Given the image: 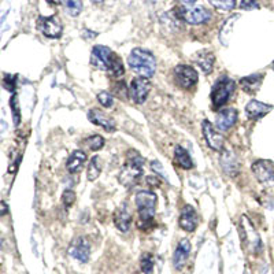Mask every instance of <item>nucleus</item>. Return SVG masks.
<instances>
[{"instance_id":"nucleus-19","label":"nucleus","mask_w":274,"mask_h":274,"mask_svg":"<svg viewBox=\"0 0 274 274\" xmlns=\"http://www.w3.org/2000/svg\"><path fill=\"white\" fill-rule=\"evenodd\" d=\"M271 110V106L265 105L259 101H251L245 106V113L251 119H258V118L263 117Z\"/></svg>"},{"instance_id":"nucleus-20","label":"nucleus","mask_w":274,"mask_h":274,"mask_svg":"<svg viewBox=\"0 0 274 274\" xmlns=\"http://www.w3.org/2000/svg\"><path fill=\"white\" fill-rule=\"evenodd\" d=\"M87 162V154L84 153V151H73L71 155L67 159V163H66V167L69 170L70 173H77L81 170V167L84 166V163Z\"/></svg>"},{"instance_id":"nucleus-13","label":"nucleus","mask_w":274,"mask_h":274,"mask_svg":"<svg viewBox=\"0 0 274 274\" xmlns=\"http://www.w3.org/2000/svg\"><path fill=\"white\" fill-rule=\"evenodd\" d=\"M88 119L92 122V123H95L97 127L103 128L106 132H114L115 131V121H114L113 118L109 117V115H106L103 111L97 109H92L89 110V113H88Z\"/></svg>"},{"instance_id":"nucleus-32","label":"nucleus","mask_w":274,"mask_h":274,"mask_svg":"<svg viewBox=\"0 0 274 274\" xmlns=\"http://www.w3.org/2000/svg\"><path fill=\"white\" fill-rule=\"evenodd\" d=\"M10 106H11V109H13L14 111V122H15V125H18V123H19V109H18L17 95H14L13 97H11Z\"/></svg>"},{"instance_id":"nucleus-39","label":"nucleus","mask_w":274,"mask_h":274,"mask_svg":"<svg viewBox=\"0 0 274 274\" xmlns=\"http://www.w3.org/2000/svg\"><path fill=\"white\" fill-rule=\"evenodd\" d=\"M92 2H93V3H103L105 0H92Z\"/></svg>"},{"instance_id":"nucleus-21","label":"nucleus","mask_w":274,"mask_h":274,"mask_svg":"<svg viewBox=\"0 0 274 274\" xmlns=\"http://www.w3.org/2000/svg\"><path fill=\"white\" fill-rule=\"evenodd\" d=\"M174 159H176V163L181 169L191 170L193 167V162H192L191 155L181 145H176V148H174Z\"/></svg>"},{"instance_id":"nucleus-28","label":"nucleus","mask_w":274,"mask_h":274,"mask_svg":"<svg viewBox=\"0 0 274 274\" xmlns=\"http://www.w3.org/2000/svg\"><path fill=\"white\" fill-rule=\"evenodd\" d=\"M85 144H87L89 150H92V151H99V150L103 148V145H105V139L99 135H93L85 140Z\"/></svg>"},{"instance_id":"nucleus-29","label":"nucleus","mask_w":274,"mask_h":274,"mask_svg":"<svg viewBox=\"0 0 274 274\" xmlns=\"http://www.w3.org/2000/svg\"><path fill=\"white\" fill-rule=\"evenodd\" d=\"M97 102H99L105 109H111L114 106L113 93H110V92L107 91H103L101 92V93H97Z\"/></svg>"},{"instance_id":"nucleus-27","label":"nucleus","mask_w":274,"mask_h":274,"mask_svg":"<svg viewBox=\"0 0 274 274\" xmlns=\"http://www.w3.org/2000/svg\"><path fill=\"white\" fill-rule=\"evenodd\" d=\"M140 267L141 271L145 274H150L154 270V258L151 254H143V257L140 259Z\"/></svg>"},{"instance_id":"nucleus-17","label":"nucleus","mask_w":274,"mask_h":274,"mask_svg":"<svg viewBox=\"0 0 274 274\" xmlns=\"http://www.w3.org/2000/svg\"><path fill=\"white\" fill-rule=\"evenodd\" d=\"M132 222V214L129 211L127 206H122L121 209H118L114 213V223L117 227L118 231L121 232H128L131 228Z\"/></svg>"},{"instance_id":"nucleus-18","label":"nucleus","mask_w":274,"mask_h":274,"mask_svg":"<svg viewBox=\"0 0 274 274\" xmlns=\"http://www.w3.org/2000/svg\"><path fill=\"white\" fill-rule=\"evenodd\" d=\"M193 61L197 63V66L201 67L206 74H210L213 71L214 62H215V57L211 51H207V49H202L197 54H195L193 57Z\"/></svg>"},{"instance_id":"nucleus-25","label":"nucleus","mask_w":274,"mask_h":274,"mask_svg":"<svg viewBox=\"0 0 274 274\" xmlns=\"http://www.w3.org/2000/svg\"><path fill=\"white\" fill-rule=\"evenodd\" d=\"M66 11L71 17H77L83 10V2L81 0H65Z\"/></svg>"},{"instance_id":"nucleus-7","label":"nucleus","mask_w":274,"mask_h":274,"mask_svg":"<svg viewBox=\"0 0 274 274\" xmlns=\"http://www.w3.org/2000/svg\"><path fill=\"white\" fill-rule=\"evenodd\" d=\"M253 173L255 179L266 187H274V163L271 161L259 159L253 163Z\"/></svg>"},{"instance_id":"nucleus-30","label":"nucleus","mask_w":274,"mask_h":274,"mask_svg":"<svg viewBox=\"0 0 274 274\" xmlns=\"http://www.w3.org/2000/svg\"><path fill=\"white\" fill-rule=\"evenodd\" d=\"M114 95L119 97V99H128V95H129V91L127 89V85L123 81H118L113 88Z\"/></svg>"},{"instance_id":"nucleus-3","label":"nucleus","mask_w":274,"mask_h":274,"mask_svg":"<svg viewBox=\"0 0 274 274\" xmlns=\"http://www.w3.org/2000/svg\"><path fill=\"white\" fill-rule=\"evenodd\" d=\"M136 206L139 210V228L147 231L154 227L155 207H157V195L151 191H140L136 193Z\"/></svg>"},{"instance_id":"nucleus-8","label":"nucleus","mask_w":274,"mask_h":274,"mask_svg":"<svg viewBox=\"0 0 274 274\" xmlns=\"http://www.w3.org/2000/svg\"><path fill=\"white\" fill-rule=\"evenodd\" d=\"M153 88V84L147 77H136L132 80L131 87H129V96L131 99L137 105H141L147 101L150 91Z\"/></svg>"},{"instance_id":"nucleus-24","label":"nucleus","mask_w":274,"mask_h":274,"mask_svg":"<svg viewBox=\"0 0 274 274\" xmlns=\"http://www.w3.org/2000/svg\"><path fill=\"white\" fill-rule=\"evenodd\" d=\"M102 173V162L101 158L99 157H93L88 165V170H87V177L89 181H95Z\"/></svg>"},{"instance_id":"nucleus-9","label":"nucleus","mask_w":274,"mask_h":274,"mask_svg":"<svg viewBox=\"0 0 274 274\" xmlns=\"http://www.w3.org/2000/svg\"><path fill=\"white\" fill-rule=\"evenodd\" d=\"M174 80L179 84V87L184 89H191L197 84L199 76L193 67L187 65H179L174 69Z\"/></svg>"},{"instance_id":"nucleus-12","label":"nucleus","mask_w":274,"mask_h":274,"mask_svg":"<svg viewBox=\"0 0 274 274\" xmlns=\"http://www.w3.org/2000/svg\"><path fill=\"white\" fill-rule=\"evenodd\" d=\"M69 254L74 259H77L81 263H87L89 261L91 255V245L85 237H77L73 240V243L70 244Z\"/></svg>"},{"instance_id":"nucleus-38","label":"nucleus","mask_w":274,"mask_h":274,"mask_svg":"<svg viewBox=\"0 0 274 274\" xmlns=\"http://www.w3.org/2000/svg\"><path fill=\"white\" fill-rule=\"evenodd\" d=\"M47 2L53 6H59L62 3V0H47Z\"/></svg>"},{"instance_id":"nucleus-5","label":"nucleus","mask_w":274,"mask_h":274,"mask_svg":"<svg viewBox=\"0 0 274 274\" xmlns=\"http://www.w3.org/2000/svg\"><path fill=\"white\" fill-rule=\"evenodd\" d=\"M174 17L179 21H183L188 25H202L210 21L211 13L203 6L187 7V6H177L173 9Z\"/></svg>"},{"instance_id":"nucleus-34","label":"nucleus","mask_w":274,"mask_h":274,"mask_svg":"<svg viewBox=\"0 0 274 274\" xmlns=\"http://www.w3.org/2000/svg\"><path fill=\"white\" fill-rule=\"evenodd\" d=\"M151 169H153V171H155V173H158L159 176H162V177H165V179H167V176H166L165 170L162 169V165L159 161H153L151 162Z\"/></svg>"},{"instance_id":"nucleus-40","label":"nucleus","mask_w":274,"mask_h":274,"mask_svg":"<svg viewBox=\"0 0 274 274\" xmlns=\"http://www.w3.org/2000/svg\"><path fill=\"white\" fill-rule=\"evenodd\" d=\"M273 70H274V63H273Z\"/></svg>"},{"instance_id":"nucleus-10","label":"nucleus","mask_w":274,"mask_h":274,"mask_svg":"<svg viewBox=\"0 0 274 274\" xmlns=\"http://www.w3.org/2000/svg\"><path fill=\"white\" fill-rule=\"evenodd\" d=\"M37 28L48 39H59L63 32V25H62L61 19L55 15L40 17L37 19Z\"/></svg>"},{"instance_id":"nucleus-6","label":"nucleus","mask_w":274,"mask_h":274,"mask_svg":"<svg viewBox=\"0 0 274 274\" xmlns=\"http://www.w3.org/2000/svg\"><path fill=\"white\" fill-rule=\"evenodd\" d=\"M236 89V83L231 77L222 76L215 81L211 89V102H213L214 109H219L225 105L229 97L233 95Z\"/></svg>"},{"instance_id":"nucleus-22","label":"nucleus","mask_w":274,"mask_h":274,"mask_svg":"<svg viewBox=\"0 0 274 274\" xmlns=\"http://www.w3.org/2000/svg\"><path fill=\"white\" fill-rule=\"evenodd\" d=\"M262 80H263V74H253L240 80V85L247 93H254L261 87Z\"/></svg>"},{"instance_id":"nucleus-11","label":"nucleus","mask_w":274,"mask_h":274,"mask_svg":"<svg viewBox=\"0 0 274 274\" xmlns=\"http://www.w3.org/2000/svg\"><path fill=\"white\" fill-rule=\"evenodd\" d=\"M202 131H203V136L207 145L214 151H223V145H225V139L223 136L219 135V132L215 131V128L213 127V123L207 119L203 121L202 123Z\"/></svg>"},{"instance_id":"nucleus-26","label":"nucleus","mask_w":274,"mask_h":274,"mask_svg":"<svg viewBox=\"0 0 274 274\" xmlns=\"http://www.w3.org/2000/svg\"><path fill=\"white\" fill-rule=\"evenodd\" d=\"M209 3L219 11H231L235 9L236 0H209Z\"/></svg>"},{"instance_id":"nucleus-35","label":"nucleus","mask_w":274,"mask_h":274,"mask_svg":"<svg viewBox=\"0 0 274 274\" xmlns=\"http://www.w3.org/2000/svg\"><path fill=\"white\" fill-rule=\"evenodd\" d=\"M147 183L148 185H151V187H159V180H158V177H155V176H151V177H147Z\"/></svg>"},{"instance_id":"nucleus-36","label":"nucleus","mask_w":274,"mask_h":274,"mask_svg":"<svg viewBox=\"0 0 274 274\" xmlns=\"http://www.w3.org/2000/svg\"><path fill=\"white\" fill-rule=\"evenodd\" d=\"M9 209H7V205H6V202H2V215H5L7 214Z\"/></svg>"},{"instance_id":"nucleus-23","label":"nucleus","mask_w":274,"mask_h":274,"mask_svg":"<svg viewBox=\"0 0 274 274\" xmlns=\"http://www.w3.org/2000/svg\"><path fill=\"white\" fill-rule=\"evenodd\" d=\"M221 165L222 169L225 170V173L229 176H236L239 173V162L236 159V157L231 155L229 151H223L221 157Z\"/></svg>"},{"instance_id":"nucleus-33","label":"nucleus","mask_w":274,"mask_h":274,"mask_svg":"<svg viewBox=\"0 0 274 274\" xmlns=\"http://www.w3.org/2000/svg\"><path fill=\"white\" fill-rule=\"evenodd\" d=\"M259 6H258L257 0H241V3H240V9L241 10H254L258 9Z\"/></svg>"},{"instance_id":"nucleus-16","label":"nucleus","mask_w":274,"mask_h":274,"mask_svg":"<svg viewBox=\"0 0 274 274\" xmlns=\"http://www.w3.org/2000/svg\"><path fill=\"white\" fill-rule=\"evenodd\" d=\"M180 227L185 232H193L197 227V215L192 206H184L180 215Z\"/></svg>"},{"instance_id":"nucleus-1","label":"nucleus","mask_w":274,"mask_h":274,"mask_svg":"<svg viewBox=\"0 0 274 274\" xmlns=\"http://www.w3.org/2000/svg\"><path fill=\"white\" fill-rule=\"evenodd\" d=\"M91 63L96 69L110 71L114 77H121L125 73L121 58L105 45L93 47L91 54Z\"/></svg>"},{"instance_id":"nucleus-15","label":"nucleus","mask_w":274,"mask_h":274,"mask_svg":"<svg viewBox=\"0 0 274 274\" xmlns=\"http://www.w3.org/2000/svg\"><path fill=\"white\" fill-rule=\"evenodd\" d=\"M189 253H191V243H189V240L188 239H183L179 243L177 248H176L173 255V265L176 269H183L185 263H187Z\"/></svg>"},{"instance_id":"nucleus-31","label":"nucleus","mask_w":274,"mask_h":274,"mask_svg":"<svg viewBox=\"0 0 274 274\" xmlns=\"http://www.w3.org/2000/svg\"><path fill=\"white\" fill-rule=\"evenodd\" d=\"M62 202H63V206L66 209H70L76 202V192L71 191V189H66L62 195Z\"/></svg>"},{"instance_id":"nucleus-37","label":"nucleus","mask_w":274,"mask_h":274,"mask_svg":"<svg viewBox=\"0 0 274 274\" xmlns=\"http://www.w3.org/2000/svg\"><path fill=\"white\" fill-rule=\"evenodd\" d=\"M179 2H181L183 5H187V6H191L193 5V3H196L197 0H179Z\"/></svg>"},{"instance_id":"nucleus-4","label":"nucleus","mask_w":274,"mask_h":274,"mask_svg":"<svg viewBox=\"0 0 274 274\" xmlns=\"http://www.w3.org/2000/svg\"><path fill=\"white\" fill-rule=\"evenodd\" d=\"M128 63L135 73L140 74V77L151 79L157 71V61L153 54L143 49V48H135L132 49L131 55L128 58Z\"/></svg>"},{"instance_id":"nucleus-2","label":"nucleus","mask_w":274,"mask_h":274,"mask_svg":"<svg viewBox=\"0 0 274 274\" xmlns=\"http://www.w3.org/2000/svg\"><path fill=\"white\" fill-rule=\"evenodd\" d=\"M144 158L136 150H129L127 153V161L122 166L121 171L118 174V181L123 187H135L139 180L143 177Z\"/></svg>"},{"instance_id":"nucleus-14","label":"nucleus","mask_w":274,"mask_h":274,"mask_svg":"<svg viewBox=\"0 0 274 274\" xmlns=\"http://www.w3.org/2000/svg\"><path fill=\"white\" fill-rule=\"evenodd\" d=\"M237 117H239V114L235 109L221 110L217 114V118H215V127H217L218 131H228L235 125L236 121H237Z\"/></svg>"}]
</instances>
